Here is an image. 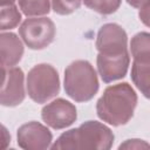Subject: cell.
<instances>
[{
  "mask_svg": "<svg viewBox=\"0 0 150 150\" xmlns=\"http://www.w3.org/2000/svg\"><path fill=\"white\" fill-rule=\"evenodd\" d=\"M41 117L48 127L60 130L71 125L77 118V112L71 102L64 98H56L42 108Z\"/></svg>",
  "mask_w": 150,
  "mask_h": 150,
  "instance_id": "obj_7",
  "label": "cell"
},
{
  "mask_svg": "<svg viewBox=\"0 0 150 150\" xmlns=\"http://www.w3.org/2000/svg\"><path fill=\"white\" fill-rule=\"evenodd\" d=\"M130 52L134 61L150 62V34L139 32L130 41Z\"/></svg>",
  "mask_w": 150,
  "mask_h": 150,
  "instance_id": "obj_12",
  "label": "cell"
},
{
  "mask_svg": "<svg viewBox=\"0 0 150 150\" xmlns=\"http://www.w3.org/2000/svg\"><path fill=\"white\" fill-rule=\"evenodd\" d=\"M15 0H0V6H6V5H13Z\"/></svg>",
  "mask_w": 150,
  "mask_h": 150,
  "instance_id": "obj_23",
  "label": "cell"
},
{
  "mask_svg": "<svg viewBox=\"0 0 150 150\" xmlns=\"http://www.w3.org/2000/svg\"><path fill=\"white\" fill-rule=\"evenodd\" d=\"M96 49L98 54L116 56L128 52V35L122 26L117 23L103 25L96 38Z\"/></svg>",
  "mask_w": 150,
  "mask_h": 150,
  "instance_id": "obj_6",
  "label": "cell"
},
{
  "mask_svg": "<svg viewBox=\"0 0 150 150\" xmlns=\"http://www.w3.org/2000/svg\"><path fill=\"white\" fill-rule=\"evenodd\" d=\"M112 143L114 134L107 125L97 121H87L79 128L61 134L50 148L53 150H108L111 148Z\"/></svg>",
  "mask_w": 150,
  "mask_h": 150,
  "instance_id": "obj_2",
  "label": "cell"
},
{
  "mask_svg": "<svg viewBox=\"0 0 150 150\" xmlns=\"http://www.w3.org/2000/svg\"><path fill=\"white\" fill-rule=\"evenodd\" d=\"M16 138L18 145L25 150H43L50 146L53 135L46 125L32 121L18 129Z\"/></svg>",
  "mask_w": 150,
  "mask_h": 150,
  "instance_id": "obj_8",
  "label": "cell"
},
{
  "mask_svg": "<svg viewBox=\"0 0 150 150\" xmlns=\"http://www.w3.org/2000/svg\"><path fill=\"white\" fill-rule=\"evenodd\" d=\"M6 73H7L6 67H4L2 64H0V88H1V86L4 84V82H5V79H6Z\"/></svg>",
  "mask_w": 150,
  "mask_h": 150,
  "instance_id": "obj_22",
  "label": "cell"
},
{
  "mask_svg": "<svg viewBox=\"0 0 150 150\" xmlns=\"http://www.w3.org/2000/svg\"><path fill=\"white\" fill-rule=\"evenodd\" d=\"M25 76L19 67L7 69L6 79L0 88V104L5 107H16L25 100Z\"/></svg>",
  "mask_w": 150,
  "mask_h": 150,
  "instance_id": "obj_9",
  "label": "cell"
},
{
  "mask_svg": "<svg viewBox=\"0 0 150 150\" xmlns=\"http://www.w3.org/2000/svg\"><path fill=\"white\" fill-rule=\"evenodd\" d=\"M19 34L22 42L28 48L40 50L45 49L54 41L56 28L54 22L48 18L32 16L21 23Z\"/></svg>",
  "mask_w": 150,
  "mask_h": 150,
  "instance_id": "obj_5",
  "label": "cell"
},
{
  "mask_svg": "<svg viewBox=\"0 0 150 150\" xmlns=\"http://www.w3.org/2000/svg\"><path fill=\"white\" fill-rule=\"evenodd\" d=\"M131 80L135 86L141 90V93L149 97V86H150V62L134 61L131 67Z\"/></svg>",
  "mask_w": 150,
  "mask_h": 150,
  "instance_id": "obj_13",
  "label": "cell"
},
{
  "mask_svg": "<svg viewBox=\"0 0 150 150\" xmlns=\"http://www.w3.org/2000/svg\"><path fill=\"white\" fill-rule=\"evenodd\" d=\"M129 63H130L129 52L116 56L98 54L96 59L98 74L102 81L105 83H110L112 81L123 79L127 75Z\"/></svg>",
  "mask_w": 150,
  "mask_h": 150,
  "instance_id": "obj_10",
  "label": "cell"
},
{
  "mask_svg": "<svg viewBox=\"0 0 150 150\" xmlns=\"http://www.w3.org/2000/svg\"><path fill=\"white\" fill-rule=\"evenodd\" d=\"M149 144L143 139H127L122 143L118 149H148Z\"/></svg>",
  "mask_w": 150,
  "mask_h": 150,
  "instance_id": "obj_18",
  "label": "cell"
},
{
  "mask_svg": "<svg viewBox=\"0 0 150 150\" xmlns=\"http://www.w3.org/2000/svg\"><path fill=\"white\" fill-rule=\"evenodd\" d=\"M82 0H52L53 11L59 15H69L80 8Z\"/></svg>",
  "mask_w": 150,
  "mask_h": 150,
  "instance_id": "obj_17",
  "label": "cell"
},
{
  "mask_svg": "<svg viewBox=\"0 0 150 150\" xmlns=\"http://www.w3.org/2000/svg\"><path fill=\"white\" fill-rule=\"evenodd\" d=\"M131 7L134 8H141L142 6L149 4V0H125Z\"/></svg>",
  "mask_w": 150,
  "mask_h": 150,
  "instance_id": "obj_21",
  "label": "cell"
},
{
  "mask_svg": "<svg viewBox=\"0 0 150 150\" xmlns=\"http://www.w3.org/2000/svg\"><path fill=\"white\" fill-rule=\"evenodd\" d=\"M19 8L28 18L42 16L50 12V0H18Z\"/></svg>",
  "mask_w": 150,
  "mask_h": 150,
  "instance_id": "obj_14",
  "label": "cell"
},
{
  "mask_svg": "<svg viewBox=\"0 0 150 150\" xmlns=\"http://www.w3.org/2000/svg\"><path fill=\"white\" fill-rule=\"evenodd\" d=\"M136 105L137 94L129 83L123 82L105 88L97 100L96 112L103 122L118 127L131 120Z\"/></svg>",
  "mask_w": 150,
  "mask_h": 150,
  "instance_id": "obj_1",
  "label": "cell"
},
{
  "mask_svg": "<svg viewBox=\"0 0 150 150\" xmlns=\"http://www.w3.org/2000/svg\"><path fill=\"white\" fill-rule=\"evenodd\" d=\"M26 88L28 96L36 103H46L60 91L57 70L48 63L34 66L27 74Z\"/></svg>",
  "mask_w": 150,
  "mask_h": 150,
  "instance_id": "obj_4",
  "label": "cell"
},
{
  "mask_svg": "<svg viewBox=\"0 0 150 150\" xmlns=\"http://www.w3.org/2000/svg\"><path fill=\"white\" fill-rule=\"evenodd\" d=\"M23 42L14 33H0V64L15 67L22 59Z\"/></svg>",
  "mask_w": 150,
  "mask_h": 150,
  "instance_id": "obj_11",
  "label": "cell"
},
{
  "mask_svg": "<svg viewBox=\"0 0 150 150\" xmlns=\"http://www.w3.org/2000/svg\"><path fill=\"white\" fill-rule=\"evenodd\" d=\"M64 91L76 102L90 101L98 91L96 70L87 60H76L64 69Z\"/></svg>",
  "mask_w": 150,
  "mask_h": 150,
  "instance_id": "obj_3",
  "label": "cell"
},
{
  "mask_svg": "<svg viewBox=\"0 0 150 150\" xmlns=\"http://www.w3.org/2000/svg\"><path fill=\"white\" fill-rule=\"evenodd\" d=\"M121 1L122 0H83L88 8L102 15L115 13L120 7Z\"/></svg>",
  "mask_w": 150,
  "mask_h": 150,
  "instance_id": "obj_16",
  "label": "cell"
},
{
  "mask_svg": "<svg viewBox=\"0 0 150 150\" xmlns=\"http://www.w3.org/2000/svg\"><path fill=\"white\" fill-rule=\"evenodd\" d=\"M149 7L150 5L146 4L139 8V19L145 26H149Z\"/></svg>",
  "mask_w": 150,
  "mask_h": 150,
  "instance_id": "obj_20",
  "label": "cell"
},
{
  "mask_svg": "<svg viewBox=\"0 0 150 150\" xmlns=\"http://www.w3.org/2000/svg\"><path fill=\"white\" fill-rule=\"evenodd\" d=\"M20 21L21 13L14 4L0 6V30L13 29L19 26Z\"/></svg>",
  "mask_w": 150,
  "mask_h": 150,
  "instance_id": "obj_15",
  "label": "cell"
},
{
  "mask_svg": "<svg viewBox=\"0 0 150 150\" xmlns=\"http://www.w3.org/2000/svg\"><path fill=\"white\" fill-rule=\"evenodd\" d=\"M11 143V134L7 128L0 123V150L8 148Z\"/></svg>",
  "mask_w": 150,
  "mask_h": 150,
  "instance_id": "obj_19",
  "label": "cell"
}]
</instances>
